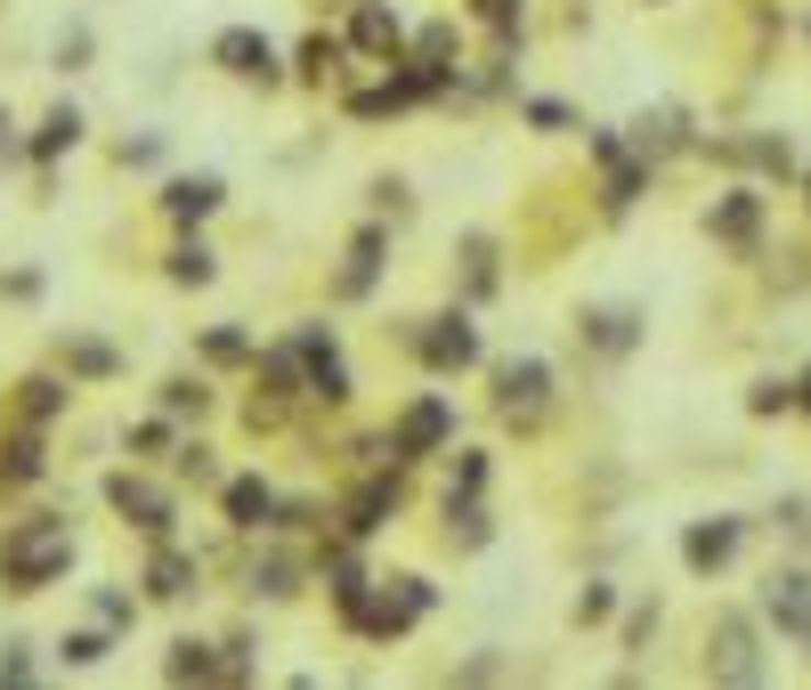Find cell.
Here are the masks:
<instances>
[{"label":"cell","instance_id":"6da1fadb","mask_svg":"<svg viewBox=\"0 0 811 690\" xmlns=\"http://www.w3.org/2000/svg\"><path fill=\"white\" fill-rule=\"evenodd\" d=\"M66 560H74L66 520H16V528L0 536V577H9L16 593H41L49 577H66Z\"/></svg>","mask_w":811,"mask_h":690},{"label":"cell","instance_id":"7a4b0ae2","mask_svg":"<svg viewBox=\"0 0 811 690\" xmlns=\"http://www.w3.org/2000/svg\"><path fill=\"white\" fill-rule=\"evenodd\" d=\"M544 399H552V366L544 358H504L495 366V407H504L511 423H536Z\"/></svg>","mask_w":811,"mask_h":690},{"label":"cell","instance_id":"3957f363","mask_svg":"<svg viewBox=\"0 0 811 690\" xmlns=\"http://www.w3.org/2000/svg\"><path fill=\"white\" fill-rule=\"evenodd\" d=\"M423 610H430V585H423V577H390V585H382V601H365V625H358V634L390 642V634H406Z\"/></svg>","mask_w":811,"mask_h":690},{"label":"cell","instance_id":"277c9868","mask_svg":"<svg viewBox=\"0 0 811 690\" xmlns=\"http://www.w3.org/2000/svg\"><path fill=\"white\" fill-rule=\"evenodd\" d=\"M454 438V407L447 399H414L398 414V431H390V455H430V447H447Z\"/></svg>","mask_w":811,"mask_h":690},{"label":"cell","instance_id":"5b68a950","mask_svg":"<svg viewBox=\"0 0 811 690\" xmlns=\"http://www.w3.org/2000/svg\"><path fill=\"white\" fill-rule=\"evenodd\" d=\"M293 342H301V358H308V399L341 407V399H349V366H341V349H333V333H317V325H301Z\"/></svg>","mask_w":811,"mask_h":690},{"label":"cell","instance_id":"8992f818","mask_svg":"<svg viewBox=\"0 0 811 690\" xmlns=\"http://www.w3.org/2000/svg\"><path fill=\"white\" fill-rule=\"evenodd\" d=\"M423 358L439 366V374H463V366H480V325L454 309V318H430V333H423Z\"/></svg>","mask_w":811,"mask_h":690},{"label":"cell","instance_id":"52a82bcc","mask_svg":"<svg viewBox=\"0 0 811 690\" xmlns=\"http://www.w3.org/2000/svg\"><path fill=\"white\" fill-rule=\"evenodd\" d=\"M212 57L236 81H277V49H268V33H252V25H227L219 41H212Z\"/></svg>","mask_w":811,"mask_h":690},{"label":"cell","instance_id":"ba28073f","mask_svg":"<svg viewBox=\"0 0 811 690\" xmlns=\"http://www.w3.org/2000/svg\"><path fill=\"white\" fill-rule=\"evenodd\" d=\"M106 496H114V512L138 520L147 536H171V496H162V488H147V479H131V471H114Z\"/></svg>","mask_w":811,"mask_h":690},{"label":"cell","instance_id":"9c48e42d","mask_svg":"<svg viewBox=\"0 0 811 690\" xmlns=\"http://www.w3.org/2000/svg\"><path fill=\"white\" fill-rule=\"evenodd\" d=\"M763 617L779 625V634H811V577L803 569H779L763 585Z\"/></svg>","mask_w":811,"mask_h":690},{"label":"cell","instance_id":"30bf717a","mask_svg":"<svg viewBox=\"0 0 811 690\" xmlns=\"http://www.w3.org/2000/svg\"><path fill=\"white\" fill-rule=\"evenodd\" d=\"M714 675H722V682H755V675H763L755 625H746V617H714Z\"/></svg>","mask_w":811,"mask_h":690},{"label":"cell","instance_id":"8fae6325","mask_svg":"<svg viewBox=\"0 0 811 690\" xmlns=\"http://www.w3.org/2000/svg\"><path fill=\"white\" fill-rule=\"evenodd\" d=\"M731 553H739V520H698V528L682 536V560H690L698 577H706V569H722Z\"/></svg>","mask_w":811,"mask_h":690},{"label":"cell","instance_id":"7c38bea8","mask_svg":"<svg viewBox=\"0 0 811 690\" xmlns=\"http://www.w3.org/2000/svg\"><path fill=\"white\" fill-rule=\"evenodd\" d=\"M373 277H382V227H358V244H349V268H341V301H365Z\"/></svg>","mask_w":811,"mask_h":690},{"label":"cell","instance_id":"4fadbf2b","mask_svg":"<svg viewBox=\"0 0 811 690\" xmlns=\"http://www.w3.org/2000/svg\"><path fill=\"white\" fill-rule=\"evenodd\" d=\"M576 333H593V349H609V358H626V349L641 342V318H633V309H593V318L576 325Z\"/></svg>","mask_w":811,"mask_h":690},{"label":"cell","instance_id":"5bb4252c","mask_svg":"<svg viewBox=\"0 0 811 690\" xmlns=\"http://www.w3.org/2000/svg\"><path fill=\"white\" fill-rule=\"evenodd\" d=\"M277 496H268V479H227V520L236 528H277Z\"/></svg>","mask_w":811,"mask_h":690},{"label":"cell","instance_id":"9a60e30c","mask_svg":"<svg viewBox=\"0 0 811 690\" xmlns=\"http://www.w3.org/2000/svg\"><path fill=\"white\" fill-rule=\"evenodd\" d=\"M187 585H195V553H179V545H162L155 560H147V593L155 601H179Z\"/></svg>","mask_w":811,"mask_h":690},{"label":"cell","instance_id":"2e32d148","mask_svg":"<svg viewBox=\"0 0 811 690\" xmlns=\"http://www.w3.org/2000/svg\"><path fill=\"white\" fill-rule=\"evenodd\" d=\"M390 512H398V488H390V479H365V488L349 496V536H373Z\"/></svg>","mask_w":811,"mask_h":690},{"label":"cell","instance_id":"e0dca14e","mask_svg":"<svg viewBox=\"0 0 811 690\" xmlns=\"http://www.w3.org/2000/svg\"><path fill=\"white\" fill-rule=\"evenodd\" d=\"M674 146H682V107H657V114H641L633 122V155H674Z\"/></svg>","mask_w":811,"mask_h":690},{"label":"cell","instance_id":"ac0fdd59","mask_svg":"<svg viewBox=\"0 0 811 690\" xmlns=\"http://www.w3.org/2000/svg\"><path fill=\"white\" fill-rule=\"evenodd\" d=\"M162 212H171V220L219 212V179H171V187H162Z\"/></svg>","mask_w":811,"mask_h":690},{"label":"cell","instance_id":"d6986e66","mask_svg":"<svg viewBox=\"0 0 811 690\" xmlns=\"http://www.w3.org/2000/svg\"><path fill=\"white\" fill-rule=\"evenodd\" d=\"M349 41H358V49H398V16H390L382 0H365L358 25H349Z\"/></svg>","mask_w":811,"mask_h":690},{"label":"cell","instance_id":"ffe728a7","mask_svg":"<svg viewBox=\"0 0 811 690\" xmlns=\"http://www.w3.org/2000/svg\"><path fill=\"white\" fill-rule=\"evenodd\" d=\"M706 227H714V236H731V244H746V236H755V196H722Z\"/></svg>","mask_w":811,"mask_h":690},{"label":"cell","instance_id":"44dd1931","mask_svg":"<svg viewBox=\"0 0 811 690\" xmlns=\"http://www.w3.org/2000/svg\"><path fill=\"white\" fill-rule=\"evenodd\" d=\"M74 138H81V114H74V107H49V122H41V138H33V155H66Z\"/></svg>","mask_w":811,"mask_h":690},{"label":"cell","instance_id":"7402d4cb","mask_svg":"<svg viewBox=\"0 0 811 690\" xmlns=\"http://www.w3.org/2000/svg\"><path fill=\"white\" fill-rule=\"evenodd\" d=\"M252 593H268V601H284V593H293V560H284V553H268V560H252Z\"/></svg>","mask_w":811,"mask_h":690},{"label":"cell","instance_id":"603a6c76","mask_svg":"<svg viewBox=\"0 0 811 690\" xmlns=\"http://www.w3.org/2000/svg\"><path fill=\"white\" fill-rule=\"evenodd\" d=\"M25 479H41V438H16L9 464H0V488H25Z\"/></svg>","mask_w":811,"mask_h":690},{"label":"cell","instance_id":"cb8c5ba5","mask_svg":"<svg viewBox=\"0 0 811 690\" xmlns=\"http://www.w3.org/2000/svg\"><path fill=\"white\" fill-rule=\"evenodd\" d=\"M171 277H179V285H212V277H219V260L203 253V244H179V253H171Z\"/></svg>","mask_w":811,"mask_h":690},{"label":"cell","instance_id":"d4e9b609","mask_svg":"<svg viewBox=\"0 0 811 690\" xmlns=\"http://www.w3.org/2000/svg\"><path fill=\"white\" fill-rule=\"evenodd\" d=\"M463 260H471V292H495V244L487 236H463Z\"/></svg>","mask_w":811,"mask_h":690},{"label":"cell","instance_id":"484cf974","mask_svg":"<svg viewBox=\"0 0 811 690\" xmlns=\"http://www.w3.org/2000/svg\"><path fill=\"white\" fill-rule=\"evenodd\" d=\"M480 488H487V455H463V464H454V488H447V504H471Z\"/></svg>","mask_w":811,"mask_h":690},{"label":"cell","instance_id":"4316f807","mask_svg":"<svg viewBox=\"0 0 811 690\" xmlns=\"http://www.w3.org/2000/svg\"><path fill=\"white\" fill-rule=\"evenodd\" d=\"M171 675H179V682H187V675L203 682V675H219V666H212V650H203V642H171Z\"/></svg>","mask_w":811,"mask_h":690},{"label":"cell","instance_id":"83f0119b","mask_svg":"<svg viewBox=\"0 0 811 690\" xmlns=\"http://www.w3.org/2000/svg\"><path fill=\"white\" fill-rule=\"evenodd\" d=\"M57 658H66V666H90V658H106V634H66V642H57Z\"/></svg>","mask_w":811,"mask_h":690},{"label":"cell","instance_id":"f1b7e54d","mask_svg":"<svg viewBox=\"0 0 811 690\" xmlns=\"http://www.w3.org/2000/svg\"><path fill=\"white\" fill-rule=\"evenodd\" d=\"M66 358H74V374H114V349L106 342H74Z\"/></svg>","mask_w":811,"mask_h":690},{"label":"cell","instance_id":"f546056e","mask_svg":"<svg viewBox=\"0 0 811 690\" xmlns=\"http://www.w3.org/2000/svg\"><path fill=\"white\" fill-rule=\"evenodd\" d=\"M301 74H308V81L333 74V41H301Z\"/></svg>","mask_w":811,"mask_h":690},{"label":"cell","instance_id":"4dcf8cb0","mask_svg":"<svg viewBox=\"0 0 811 690\" xmlns=\"http://www.w3.org/2000/svg\"><path fill=\"white\" fill-rule=\"evenodd\" d=\"M162 407H171V414L195 407V414H203V382H162Z\"/></svg>","mask_w":811,"mask_h":690},{"label":"cell","instance_id":"1f68e13d","mask_svg":"<svg viewBox=\"0 0 811 690\" xmlns=\"http://www.w3.org/2000/svg\"><path fill=\"white\" fill-rule=\"evenodd\" d=\"M414 49H423V66H447V49H454V33H447V25H430L423 41H414Z\"/></svg>","mask_w":811,"mask_h":690},{"label":"cell","instance_id":"d6a6232c","mask_svg":"<svg viewBox=\"0 0 811 690\" xmlns=\"http://www.w3.org/2000/svg\"><path fill=\"white\" fill-rule=\"evenodd\" d=\"M528 122H536V131H568V107H552V98H536V107H528Z\"/></svg>","mask_w":811,"mask_h":690},{"label":"cell","instance_id":"836d02e7","mask_svg":"<svg viewBox=\"0 0 811 690\" xmlns=\"http://www.w3.org/2000/svg\"><path fill=\"white\" fill-rule=\"evenodd\" d=\"M480 16H487L495 33H511V25H519V0H480Z\"/></svg>","mask_w":811,"mask_h":690},{"label":"cell","instance_id":"e575fe53","mask_svg":"<svg viewBox=\"0 0 811 690\" xmlns=\"http://www.w3.org/2000/svg\"><path fill=\"white\" fill-rule=\"evenodd\" d=\"M203 349H212L219 366H236V358H244V333H212V342H203Z\"/></svg>","mask_w":811,"mask_h":690},{"label":"cell","instance_id":"d590c367","mask_svg":"<svg viewBox=\"0 0 811 690\" xmlns=\"http://www.w3.org/2000/svg\"><path fill=\"white\" fill-rule=\"evenodd\" d=\"M609 601H617V593H609V585H593V593H585V601H576V617H585V625H593V617H609Z\"/></svg>","mask_w":811,"mask_h":690},{"label":"cell","instance_id":"8d00e7d4","mask_svg":"<svg viewBox=\"0 0 811 690\" xmlns=\"http://www.w3.org/2000/svg\"><path fill=\"white\" fill-rule=\"evenodd\" d=\"M179 471L195 479V488H203V479H219V471H212V455H203V447H187V455H179Z\"/></svg>","mask_w":811,"mask_h":690},{"label":"cell","instance_id":"74e56055","mask_svg":"<svg viewBox=\"0 0 811 690\" xmlns=\"http://www.w3.org/2000/svg\"><path fill=\"white\" fill-rule=\"evenodd\" d=\"M25 407L33 414H57V382H25Z\"/></svg>","mask_w":811,"mask_h":690},{"label":"cell","instance_id":"f35d334b","mask_svg":"<svg viewBox=\"0 0 811 690\" xmlns=\"http://www.w3.org/2000/svg\"><path fill=\"white\" fill-rule=\"evenodd\" d=\"M803 407H811V374H803Z\"/></svg>","mask_w":811,"mask_h":690}]
</instances>
